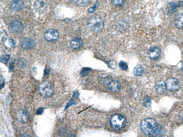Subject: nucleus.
Segmentation results:
<instances>
[{
	"label": "nucleus",
	"instance_id": "obj_1",
	"mask_svg": "<svg viewBox=\"0 0 183 137\" xmlns=\"http://www.w3.org/2000/svg\"><path fill=\"white\" fill-rule=\"evenodd\" d=\"M140 128L143 132L148 135H156L161 132L157 122L152 118H148L143 120L140 124Z\"/></svg>",
	"mask_w": 183,
	"mask_h": 137
},
{
	"label": "nucleus",
	"instance_id": "obj_2",
	"mask_svg": "<svg viewBox=\"0 0 183 137\" xmlns=\"http://www.w3.org/2000/svg\"><path fill=\"white\" fill-rule=\"evenodd\" d=\"M88 27L91 31L94 33H99L103 29L104 23L100 16H93L88 21Z\"/></svg>",
	"mask_w": 183,
	"mask_h": 137
},
{
	"label": "nucleus",
	"instance_id": "obj_3",
	"mask_svg": "<svg viewBox=\"0 0 183 137\" xmlns=\"http://www.w3.org/2000/svg\"><path fill=\"white\" fill-rule=\"evenodd\" d=\"M39 94L44 97H50L54 94V88L51 83L45 81L39 84Z\"/></svg>",
	"mask_w": 183,
	"mask_h": 137
},
{
	"label": "nucleus",
	"instance_id": "obj_4",
	"mask_svg": "<svg viewBox=\"0 0 183 137\" xmlns=\"http://www.w3.org/2000/svg\"><path fill=\"white\" fill-rule=\"evenodd\" d=\"M110 124L114 129H122L126 125V119L120 114H116L110 119Z\"/></svg>",
	"mask_w": 183,
	"mask_h": 137
},
{
	"label": "nucleus",
	"instance_id": "obj_5",
	"mask_svg": "<svg viewBox=\"0 0 183 137\" xmlns=\"http://www.w3.org/2000/svg\"><path fill=\"white\" fill-rule=\"evenodd\" d=\"M45 39L50 42H54L58 40L59 34L58 31L54 29H50L46 31L44 35Z\"/></svg>",
	"mask_w": 183,
	"mask_h": 137
},
{
	"label": "nucleus",
	"instance_id": "obj_6",
	"mask_svg": "<svg viewBox=\"0 0 183 137\" xmlns=\"http://www.w3.org/2000/svg\"><path fill=\"white\" fill-rule=\"evenodd\" d=\"M167 90L171 92H175L180 88V83L176 79L170 78L168 79L166 82Z\"/></svg>",
	"mask_w": 183,
	"mask_h": 137
},
{
	"label": "nucleus",
	"instance_id": "obj_7",
	"mask_svg": "<svg viewBox=\"0 0 183 137\" xmlns=\"http://www.w3.org/2000/svg\"><path fill=\"white\" fill-rule=\"evenodd\" d=\"M9 29L14 33H19L23 31V24L18 20H13L10 24Z\"/></svg>",
	"mask_w": 183,
	"mask_h": 137
},
{
	"label": "nucleus",
	"instance_id": "obj_8",
	"mask_svg": "<svg viewBox=\"0 0 183 137\" xmlns=\"http://www.w3.org/2000/svg\"><path fill=\"white\" fill-rule=\"evenodd\" d=\"M161 54V51L158 47H152L148 51V57L151 60H154L159 58Z\"/></svg>",
	"mask_w": 183,
	"mask_h": 137
},
{
	"label": "nucleus",
	"instance_id": "obj_9",
	"mask_svg": "<svg viewBox=\"0 0 183 137\" xmlns=\"http://www.w3.org/2000/svg\"><path fill=\"white\" fill-rule=\"evenodd\" d=\"M22 47L25 50H28L33 48L35 46V42L31 38H25L22 40L21 43Z\"/></svg>",
	"mask_w": 183,
	"mask_h": 137
},
{
	"label": "nucleus",
	"instance_id": "obj_10",
	"mask_svg": "<svg viewBox=\"0 0 183 137\" xmlns=\"http://www.w3.org/2000/svg\"><path fill=\"white\" fill-rule=\"evenodd\" d=\"M16 118L19 122L25 123L29 120V114L27 110H20L18 113Z\"/></svg>",
	"mask_w": 183,
	"mask_h": 137
},
{
	"label": "nucleus",
	"instance_id": "obj_11",
	"mask_svg": "<svg viewBox=\"0 0 183 137\" xmlns=\"http://www.w3.org/2000/svg\"><path fill=\"white\" fill-rule=\"evenodd\" d=\"M34 7L37 11L43 12L46 10L47 4L45 0H37L34 4Z\"/></svg>",
	"mask_w": 183,
	"mask_h": 137
},
{
	"label": "nucleus",
	"instance_id": "obj_12",
	"mask_svg": "<svg viewBox=\"0 0 183 137\" xmlns=\"http://www.w3.org/2000/svg\"><path fill=\"white\" fill-rule=\"evenodd\" d=\"M23 1V0H12L10 4V8L14 11H20L24 8Z\"/></svg>",
	"mask_w": 183,
	"mask_h": 137
},
{
	"label": "nucleus",
	"instance_id": "obj_13",
	"mask_svg": "<svg viewBox=\"0 0 183 137\" xmlns=\"http://www.w3.org/2000/svg\"><path fill=\"white\" fill-rule=\"evenodd\" d=\"M83 46V41L78 38H74L70 41V47L74 50L79 49Z\"/></svg>",
	"mask_w": 183,
	"mask_h": 137
},
{
	"label": "nucleus",
	"instance_id": "obj_14",
	"mask_svg": "<svg viewBox=\"0 0 183 137\" xmlns=\"http://www.w3.org/2000/svg\"><path fill=\"white\" fill-rule=\"evenodd\" d=\"M166 89L167 88H166V83L164 81L160 80L156 83V90L158 94H163L165 92Z\"/></svg>",
	"mask_w": 183,
	"mask_h": 137
},
{
	"label": "nucleus",
	"instance_id": "obj_15",
	"mask_svg": "<svg viewBox=\"0 0 183 137\" xmlns=\"http://www.w3.org/2000/svg\"><path fill=\"white\" fill-rule=\"evenodd\" d=\"M108 86L109 90L113 92H117L121 89V84L117 80H112Z\"/></svg>",
	"mask_w": 183,
	"mask_h": 137
},
{
	"label": "nucleus",
	"instance_id": "obj_16",
	"mask_svg": "<svg viewBox=\"0 0 183 137\" xmlns=\"http://www.w3.org/2000/svg\"><path fill=\"white\" fill-rule=\"evenodd\" d=\"M174 23L176 27L179 29L183 28V14H179L176 16L174 20Z\"/></svg>",
	"mask_w": 183,
	"mask_h": 137
},
{
	"label": "nucleus",
	"instance_id": "obj_17",
	"mask_svg": "<svg viewBox=\"0 0 183 137\" xmlns=\"http://www.w3.org/2000/svg\"><path fill=\"white\" fill-rule=\"evenodd\" d=\"M176 10H177V5L175 2H171L168 4L166 9V11L168 14V15L174 14L176 11Z\"/></svg>",
	"mask_w": 183,
	"mask_h": 137
},
{
	"label": "nucleus",
	"instance_id": "obj_18",
	"mask_svg": "<svg viewBox=\"0 0 183 137\" xmlns=\"http://www.w3.org/2000/svg\"><path fill=\"white\" fill-rule=\"evenodd\" d=\"M71 1L78 6H85L90 2V0H71Z\"/></svg>",
	"mask_w": 183,
	"mask_h": 137
},
{
	"label": "nucleus",
	"instance_id": "obj_19",
	"mask_svg": "<svg viewBox=\"0 0 183 137\" xmlns=\"http://www.w3.org/2000/svg\"><path fill=\"white\" fill-rule=\"evenodd\" d=\"M144 73V69L143 67H141L140 65H137L134 69V74L137 77H140Z\"/></svg>",
	"mask_w": 183,
	"mask_h": 137
},
{
	"label": "nucleus",
	"instance_id": "obj_20",
	"mask_svg": "<svg viewBox=\"0 0 183 137\" xmlns=\"http://www.w3.org/2000/svg\"><path fill=\"white\" fill-rule=\"evenodd\" d=\"M18 66L20 68H25L27 66V61L22 58L19 59L18 60Z\"/></svg>",
	"mask_w": 183,
	"mask_h": 137
},
{
	"label": "nucleus",
	"instance_id": "obj_21",
	"mask_svg": "<svg viewBox=\"0 0 183 137\" xmlns=\"http://www.w3.org/2000/svg\"><path fill=\"white\" fill-rule=\"evenodd\" d=\"M112 2L114 6L119 7L124 5L125 3V0H112Z\"/></svg>",
	"mask_w": 183,
	"mask_h": 137
},
{
	"label": "nucleus",
	"instance_id": "obj_22",
	"mask_svg": "<svg viewBox=\"0 0 183 137\" xmlns=\"http://www.w3.org/2000/svg\"><path fill=\"white\" fill-rule=\"evenodd\" d=\"M119 67L122 70H127L128 69V66L127 64L124 61H121L119 64Z\"/></svg>",
	"mask_w": 183,
	"mask_h": 137
},
{
	"label": "nucleus",
	"instance_id": "obj_23",
	"mask_svg": "<svg viewBox=\"0 0 183 137\" xmlns=\"http://www.w3.org/2000/svg\"><path fill=\"white\" fill-rule=\"evenodd\" d=\"M91 69H90V68H87V67L84 68L81 71V75H82V77H85V76H86L89 73V72H90V71H91Z\"/></svg>",
	"mask_w": 183,
	"mask_h": 137
},
{
	"label": "nucleus",
	"instance_id": "obj_24",
	"mask_svg": "<svg viewBox=\"0 0 183 137\" xmlns=\"http://www.w3.org/2000/svg\"><path fill=\"white\" fill-rule=\"evenodd\" d=\"M9 55H4L3 56H2L1 59V63H4V64H6L8 63V60L9 59Z\"/></svg>",
	"mask_w": 183,
	"mask_h": 137
},
{
	"label": "nucleus",
	"instance_id": "obj_25",
	"mask_svg": "<svg viewBox=\"0 0 183 137\" xmlns=\"http://www.w3.org/2000/svg\"><path fill=\"white\" fill-rule=\"evenodd\" d=\"M151 99L148 97H146L145 98H144V105L145 106H149L151 105Z\"/></svg>",
	"mask_w": 183,
	"mask_h": 137
},
{
	"label": "nucleus",
	"instance_id": "obj_26",
	"mask_svg": "<svg viewBox=\"0 0 183 137\" xmlns=\"http://www.w3.org/2000/svg\"><path fill=\"white\" fill-rule=\"evenodd\" d=\"M97 2L93 5V6H92L91 8H90L88 10V12L90 13H93V12L95 11V10H96V8H97Z\"/></svg>",
	"mask_w": 183,
	"mask_h": 137
},
{
	"label": "nucleus",
	"instance_id": "obj_27",
	"mask_svg": "<svg viewBox=\"0 0 183 137\" xmlns=\"http://www.w3.org/2000/svg\"><path fill=\"white\" fill-rule=\"evenodd\" d=\"M74 104H76V102L74 101V100H73V99H70V101L68 102L67 104H66V109H65V110H66L69 107H70V106H72V105H74Z\"/></svg>",
	"mask_w": 183,
	"mask_h": 137
},
{
	"label": "nucleus",
	"instance_id": "obj_28",
	"mask_svg": "<svg viewBox=\"0 0 183 137\" xmlns=\"http://www.w3.org/2000/svg\"><path fill=\"white\" fill-rule=\"evenodd\" d=\"M8 43H9V45H10L11 47H14L15 45V43L14 41L12 39H10L9 40Z\"/></svg>",
	"mask_w": 183,
	"mask_h": 137
},
{
	"label": "nucleus",
	"instance_id": "obj_29",
	"mask_svg": "<svg viewBox=\"0 0 183 137\" xmlns=\"http://www.w3.org/2000/svg\"><path fill=\"white\" fill-rule=\"evenodd\" d=\"M43 110H44V108H43V107H40L38 110H37L36 114H37V115H40V114H41L43 113Z\"/></svg>",
	"mask_w": 183,
	"mask_h": 137
},
{
	"label": "nucleus",
	"instance_id": "obj_30",
	"mask_svg": "<svg viewBox=\"0 0 183 137\" xmlns=\"http://www.w3.org/2000/svg\"><path fill=\"white\" fill-rule=\"evenodd\" d=\"M180 118H181L183 120V112L181 113L180 114Z\"/></svg>",
	"mask_w": 183,
	"mask_h": 137
},
{
	"label": "nucleus",
	"instance_id": "obj_31",
	"mask_svg": "<svg viewBox=\"0 0 183 137\" xmlns=\"http://www.w3.org/2000/svg\"><path fill=\"white\" fill-rule=\"evenodd\" d=\"M181 70L183 71V61L182 62V67H181Z\"/></svg>",
	"mask_w": 183,
	"mask_h": 137
}]
</instances>
